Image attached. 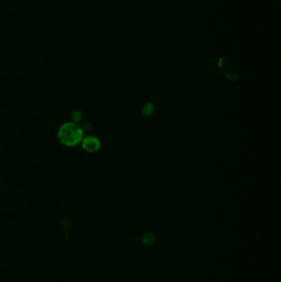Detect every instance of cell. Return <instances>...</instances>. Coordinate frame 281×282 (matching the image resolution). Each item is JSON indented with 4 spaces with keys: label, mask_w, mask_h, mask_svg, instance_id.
Wrapping results in <instances>:
<instances>
[{
    "label": "cell",
    "mask_w": 281,
    "mask_h": 282,
    "mask_svg": "<svg viewBox=\"0 0 281 282\" xmlns=\"http://www.w3.org/2000/svg\"><path fill=\"white\" fill-rule=\"evenodd\" d=\"M156 241L155 235L153 233H147L142 237V243L145 246H152Z\"/></svg>",
    "instance_id": "3"
},
{
    "label": "cell",
    "mask_w": 281,
    "mask_h": 282,
    "mask_svg": "<svg viewBox=\"0 0 281 282\" xmlns=\"http://www.w3.org/2000/svg\"><path fill=\"white\" fill-rule=\"evenodd\" d=\"M81 113L78 111H74V113H73V115H72V118H73V120H74L75 122H79V121L81 120Z\"/></svg>",
    "instance_id": "5"
},
{
    "label": "cell",
    "mask_w": 281,
    "mask_h": 282,
    "mask_svg": "<svg viewBox=\"0 0 281 282\" xmlns=\"http://www.w3.org/2000/svg\"><path fill=\"white\" fill-rule=\"evenodd\" d=\"M83 133L78 125L67 122L61 126L59 131V139L65 146H75L82 140Z\"/></svg>",
    "instance_id": "1"
},
{
    "label": "cell",
    "mask_w": 281,
    "mask_h": 282,
    "mask_svg": "<svg viewBox=\"0 0 281 282\" xmlns=\"http://www.w3.org/2000/svg\"><path fill=\"white\" fill-rule=\"evenodd\" d=\"M143 114L146 116H151L153 112H154V106L150 102H148L143 107Z\"/></svg>",
    "instance_id": "4"
},
{
    "label": "cell",
    "mask_w": 281,
    "mask_h": 282,
    "mask_svg": "<svg viewBox=\"0 0 281 282\" xmlns=\"http://www.w3.org/2000/svg\"><path fill=\"white\" fill-rule=\"evenodd\" d=\"M101 146V143L97 138L93 137V136H89L87 137L83 140L82 143V147L83 148L84 150L89 153H93V152L97 151L100 149Z\"/></svg>",
    "instance_id": "2"
}]
</instances>
